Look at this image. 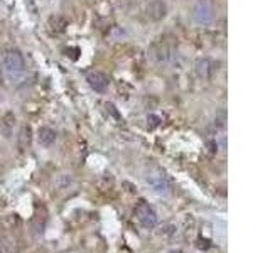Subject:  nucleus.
<instances>
[{
    "instance_id": "nucleus-12",
    "label": "nucleus",
    "mask_w": 270,
    "mask_h": 253,
    "mask_svg": "<svg viewBox=\"0 0 270 253\" xmlns=\"http://www.w3.org/2000/svg\"><path fill=\"white\" fill-rule=\"evenodd\" d=\"M15 251H17V243L14 238L10 237L0 238V253H15Z\"/></svg>"
},
{
    "instance_id": "nucleus-15",
    "label": "nucleus",
    "mask_w": 270,
    "mask_h": 253,
    "mask_svg": "<svg viewBox=\"0 0 270 253\" xmlns=\"http://www.w3.org/2000/svg\"><path fill=\"white\" fill-rule=\"evenodd\" d=\"M147 122H149V129H156V126L160 123V118L157 117V115H149Z\"/></svg>"
},
{
    "instance_id": "nucleus-17",
    "label": "nucleus",
    "mask_w": 270,
    "mask_h": 253,
    "mask_svg": "<svg viewBox=\"0 0 270 253\" xmlns=\"http://www.w3.org/2000/svg\"><path fill=\"white\" fill-rule=\"evenodd\" d=\"M169 253H182V251L181 250H171Z\"/></svg>"
},
{
    "instance_id": "nucleus-8",
    "label": "nucleus",
    "mask_w": 270,
    "mask_h": 253,
    "mask_svg": "<svg viewBox=\"0 0 270 253\" xmlns=\"http://www.w3.org/2000/svg\"><path fill=\"white\" fill-rule=\"evenodd\" d=\"M194 70H196V74L201 79H210L213 76V62H211L208 57H201V59L196 61V65H194Z\"/></svg>"
},
{
    "instance_id": "nucleus-5",
    "label": "nucleus",
    "mask_w": 270,
    "mask_h": 253,
    "mask_svg": "<svg viewBox=\"0 0 270 253\" xmlns=\"http://www.w3.org/2000/svg\"><path fill=\"white\" fill-rule=\"evenodd\" d=\"M149 56L152 57L156 62H165L171 57V46L165 39H157L154 41L152 46L149 48Z\"/></svg>"
},
{
    "instance_id": "nucleus-7",
    "label": "nucleus",
    "mask_w": 270,
    "mask_h": 253,
    "mask_svg": "<svg viewBox=\"0 0 270 253\" xmlns=\"http://www.w3.org/2000/svg\"><path fill=\"white\" fill-rule=\"evenodd\" d=\"M86 81H88L90 88L95 90L96 93H105L110 86V79L107 74H103L101 71H90L86 74Z\"/></svg>"
},
{
    "instance_id": "nucleus-11",
    "label": "nucleus",
    "mask_w": 270,
    "mask_h": 253,
    "mask_svg": "<svg viewBox=\"0 0 270 253\" xmlns=\"http://www.w3.org/2000/svg\"><path fill=\"white\" fill-rule=\"evenodd\" d=\"M37 142L43 147H51L56 142V132L49 126H41L37 132Z\"/></svg>"
},
{
    "instance_id": "nucleus-2",
    "label": "nucleus",
    "mask_w": 270,
    "mask_h": 253,
    "mask_svg": "<svg viewBox=\"0 0 270 253\" xmlns=\"http://www.w3.org/2000/svg\"><path fill=\"white\" fill-rule=\"evenodd\" d=\"M215 4L213 0H198L193 7V20L199 26H208L215 20Z\"/></svg>"
},
{
    "instance_id": "nucleus-1",
    "label": "nucleus",
    "mask_w": 270,
    "mask_h": 253,
    "mask_svg": "<svg viewBox=\"0 0 270 253\" xmlns=\"http://www.w3.org/2000/svg\"><path fill=\"white\" fill-rule=\"evenodd\" d=\"M4 68L9 73V76H19L26 71V59L19 49H7L4 51Z\"/></svg>"
},
{
    "instance_id": "nucleus-16",
    "label": "nucleus",
    "mask_w": 270,
    "mask_h": 253,
    "mask_svg": "<svg viewBox=\"0 0 270 253\" xmlns=\"http://www.w3.org/2000/svg\"><path fill=\"white\" fill-rule=\"evenodd\" d=\"M162 233H164V235H174V233H176V226H165V228L162 229Z\"/></svg>"
},
{
    "instance_id": "nucleus-13",
    "label": "nucleus",
    "mask_w": 270,
    "mask_h": 253,
    "mask_svg": "<svg viewBox=\"0 0 270 253\" xmlns=\"http://www.w3.org/2000/svg\"><path fill=\"white\" fill-rule=\"evenodd\" d=\"M73 184V177L70 174H61L56 177L54 181V187L57 189V191H63V189H68Z\"/></svg>"
},
{
    "instance_id": "nucleus-4",
    "label": "nucleus",
    "mask_w": 270,
    "mask_h": 253,
    "mask_svg": "<svg viewBox=\"0 0 270 253\" xmlns=\"http://www.w3.org/2000/svg\"><path fill=\"white\" fill-rule=\"evenodd\" d=\"M147 182L151 184V186L156 189L157 193H162V194L171 193V189H172L171 177L159 167H154L151 172H149V174H147Z\"/></svg>"
},
{
    "instance_id": "nucleus-9",
    "label": "nucleus",
    "mask_w": 270,
    "mask_h": 253,
    "mask_svg": "<svg viewBox=\"0 0 270 253\" xmlns=\"http://www.w3.org/2000/svg\"><path fill=\"white\" fill-rule=\"evenodd\" d=\"M14 126H15V115L12 112H7L0 118V132L5 139H10L14 134Z\"/></svg>"
},
{
    "instance_id": "nucleus-18",
    "label": "nucleus",
    "mask_w": 270,
    "mask_h": 253,
    "mask_svg": "<svg viewBox=\"0 0 270 253\" xmlns=\"http://www.w3.org/2000/svg\"><path fill=\"white\" fill-rule=\"evenodd\" d=\"M0 83H2V70H0Z\"/></svg>"
},
{
    "instance_id": "nucleus-10",
    "label": "nucleus",
    "mask_w": 270,
    "mask_h": 253,
    "mask_svg": "<svg viewBox=\"0 0 270 253\" xmlns=\"http://www.w3.org/2000/svg\"><path fill=\"white\" fill-rule=\"evenodd\" d=\"M32 143V129L29 125H22L19 134H17V145H19L20 151H26V149L31 147Z\"/></svg>"
},
{
    "instance_id": "nucleus-14",
    "label": "nucleus",
    "mask_w": 270,
    "mask_h": 253,
    "mask_svg": "<svg viewBox=\"0 0 270 253\" xmlns=\"http://www.w3.org/2000/svg\"><path fill=\"white\" fill-rule=\"evenodd\" d=\"M49 26H51V29H53V32H63L68 26V22H66V19H63V17L57 15V17H53V19H51Z\"/></svg>"
},
{
    "instance_id": "nucleus-6",
    "label": "nucleus",
    "mask_w": 270,
    "mask_h": 253,
    "mask_svg": "<svg viewBox=\"0 0 270 253\" xmlns=\"http://www.w3.org/2000/svg\"><path fill=\"white\" fill-rule=\"evenodd\" d=\"M146 15L147 19H151L154 22L162 20L168 15V5L162 0H149L146 4Z\"/></svg>"
},
{
    "instance_id": "nucleus-3",
    "label": "nucleus",
    "mask_w": 270,
    "mask_h": 253,
    "mask_svg": "<svg viewBox=\"0 0 270 253\" xmlns=\"http://www.w3.org/2000/svg\"><path fill=\"white\" fill-rule=\"evenodd\" d=\"M135 218H137V221L140 223V225L143 228H154L157 225V213L154 211V208L149 203H146L143 199H140L139 203L135 204Z\"/></svg>"
}]
</instances>
